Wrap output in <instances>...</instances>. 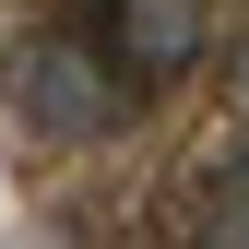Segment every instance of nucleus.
Instances as JSON below:
<instances>
[{
	"label": "nucleus",
	"mask_w": 249,
	"mask_h": 249,
	"mask_svg": "<svg viewBox=\"0 0 249 249\" xmlns=\"http://www.w3.org/2000/svg\"><path fill=\"white\" fill-rule=\"evenodd\" d=\"M131 95L142 83L119 71V48L83 36V24H36V36L0 48V107H12L24 131H48V142H107L119 119H131Z\"/></svg>",
	"instance_id": "nucleus-1"
},
{
	"label": "nucleus",
	"mask_w": 249,
	"mask_h": 249,
	"mask_svg": "<svg viewBox=\"0 0 249 249\" xmlns=\"http://www.w3.org/2000/svg\"><path fill=\"white\" fill-rule=\"evenodd\" d=\"M95 36L119 48V71H131V83H178V71L213 48V0H107Z\"/></svg>",
	"instance_id": "nucleus-2"
},
{
	"label": "nucleus",
	"mask_w": 249,
	"mask_h": 249,
	"mask_svg": "<svg viewBox=\"0 0 249 249\" xmlns=\"http://www.w3.org/2000/svg\"><path fill=\"white\" fill-rule=\"evenodd\" d=\"M202 237H249V154H237V166H213V190H202Z\"/></svg>",
	"instance_id": "nucleus-3"
}]
</instances>
